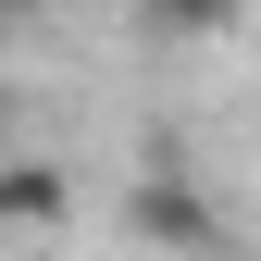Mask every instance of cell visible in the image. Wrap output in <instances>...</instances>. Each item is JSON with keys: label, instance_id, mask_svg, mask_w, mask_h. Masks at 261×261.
<instances>
[{"label": "cell", "instance_id": "2", "mask_svg": "<svg viewBox=\"0 0 261 261\" xmlns=\"http://www.w3.org/2000/svg\"><path fill=\"white\" fill-rule=\"evenodd\" d=\"M137 224H149V237H199V212H187V187H137Z\"/></svg>", "mask_w": 261, "mask_h": 261}, {"label": "cell", "instance_id": "3", "mask_svg": "<svg viewBox=\"0 0 261 261\" xmlns=\"http://www.w3.org/2000/svg\"><path fill=\"white\" fill-rule=\"evenodd\" d=\"M149 13H162V25H224L237 0H149Z\"/></svg>", "mask_w": 261, "mask_h": 261}, {"label": "cell", "instance_id": "1", "mask_svg": "<svg viewBox=\"0 0 261 261\" xmlns=\"http://www.w3.org/2000/svg\"><path fill=\"white\" fill-rule=\"evenodd\" d=\"M0 224L62 237V224H75V174H62V162H0Z\"/></svg>", "mask_w": 261, "mask_h": 261}]
</instances>
